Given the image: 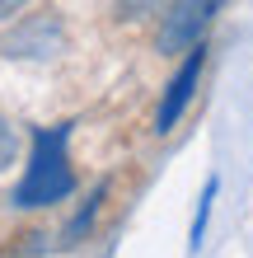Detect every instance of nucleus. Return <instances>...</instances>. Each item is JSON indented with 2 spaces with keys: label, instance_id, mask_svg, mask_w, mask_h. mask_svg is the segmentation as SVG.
I'll return each mask as SVG.
<instances>
[{
  "label": "nucleus",
  "instance_id": "6",
  "mask_svg": "<svg viewBox=\"0 0 253 258\" xmlns=\"http://www.w3.org/2000/svg\"><path fill=\"white\" fill-rule=\"evenodd\" d=\"M14 155H19V136L0 122V169H5V164H14Z\"/></svg>",
  "mask_w": 253,
  "mask_h": 258
},
{
  "label": "nucleus",
  "instance_id": "7",
  "mask_svg": "<svg viewBox=\"0 0 253 258\" xmlns=\"http://www.w3.org/2000/svg\"><path fill=\"white\" fill-rule=\"evenodd\" d=\"M127 14H150V10H159V5H169V0H117Z\"/></svg>",
  "mask_w": 253,
  "mask_h": 258
},
{
  "label": "nucleus",
  "instance_id": "8",
  "mask_svg": "<svg viewBox=\"0 0 253 258\" xmlns=\"http://www.w3.org/2000/svg\"><path fill=\"white\" fill-rule=\"evenodd\" d=\"M28 0H0V19H5V14H14V10H24Z\"/></svg>",
  "mask_w": 253,
  "mask_h": 258
},
{
  "label": "nucleus",
  "instance_id": "5",
  "mask_svg": "<svg viewBox=\"0 0 253 258\" xmlns=\"http://www.w3.org/2000/svg\"><path fill=\"white\" fill-rule=\"evenodd\" d=\"M211 202H216V178H206L202 202H197V221H192V249H197V244H202V235H206V221H211Z\"/></svg>",
  "mask_w": 253,
  "mask_h": 258
},
{
  "label": "nucleus",
  "instance_id": "3",
  "mask_svg": "<svg viewBox=\"0 0 253 258\" xmlns=\"http://www.w3.org/2000/svg\"><path fill=\"white\" fill-rule=\"evenodd\" d=\"M61 42H66L61 24H56L52 14H33L28 24H19L5 38V56H38V61H47V56L61 52Z\"/></svg>",
  "mask_w": 253,
  "mask_h": 258
},
{
  "label": "nucleus",
  "instance_id": "4",
  "mask_svg": "<svg viewBox=\"0 0 253 258\" xmlns=\"http://www.w3.org/2000/svg\"><path fill=\"white\" fill-rule=\"evenodd\" d=\"M202 42L197 47H188V61H183V71L169 80V89H164V103H159V117H155V132H169L178 117H183V108H188V99H192V89H197V75H202Z\"/></svg>",
  "mask_w": 253,
  "mask_h": 258
},
{
  "label": "nucleus",
  "instance_id": "2",
  "mask_svg": "<svg viewBox=\"0 0 253 258\" xmlns=\"http://www.w3.org/2000/svg\"><path fill=\"white\" fill-rule=\"evenodd\" d=\"M220 5L225 0H178V5L164 14V28H159V52H188V47H197L202 33L211 28V19L220 14Z\"/></svg>",
  "mask_w": 253,
  "mask_h": 258
},
{
  "label": "nucleus",
  "instance_id": "1",
  "mask_svg": "<svg viewBox=\"0 0 253 258\" xmlns=\"http://www.w3.org/2000/svg\"><path fill=\"white\" fill-rule=\"evenodd\" d=\"M66 141H70V122L38 132L33 141V164H28L24 183L14 188V207H52L75 188V174L66 164Z\"/></svg>",
  "mask_w": 253,
  "mask_h": 258
}]
</instances>
